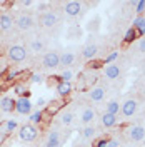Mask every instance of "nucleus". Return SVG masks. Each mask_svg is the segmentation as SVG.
I'll return each mask as SVG.
<instances>
[{
  "instance_id": "obj_1",
  "label": "nucleus",
  "mask_w": 145,
  "mask_h": 147,
  "mask_svg": "<svg viewBox=\"0 0 145 147\" xmlns=\"http://www.w3.org/2000/svg\"><path fill=\"white\" fill-rule=\"evenodd\" d=\"M37 136H38V129L34 125V124H27V125H22L20 127V132H18V137L23 142H32L35 140Z\"/></svg>"
},
{
  "instance_id": "obj_2",
  "label": "nucleus",
  "mask_w": 145,
  "mask_h": 147,
  "mask_svg": "<svg viewBox=\"0 0 145 147\" xmlns=\"http://www.w3.org/2000/svg\"><path fill=\"white\" fill-rule=\"evenodd\" d=\"M9 59L12 62H23L27 59V50L22 45H12L9 49Z\"/></svg>"
},
{
  "instance_id": "obj_3",
  "label": "nucleus",
  "mask_w": 145,
  "mask_h": 147,
  "mask_svg": "<svg viewBox=\"0 0 145 147\" xmlns=\"http://www.w3.org/2000/svg\"><path fill=\"white\" fill-rule=\"evenodd\" d=\"M32 107H34V104L28 100L27 97H18L17 100H15V110H17L18 114H22V115L32 114Z\"/></svg>"
},
{
  "instance_id": "obj_4",
  "label": "nucleus",
  "mask_w": 145,
  "mask_h": 147,
  "mask_svg": "<svg viewBox=\"0 0 145 147\" xmlns=\"http://www.w3.org/2000/svg\"><path fill=\"white\" fill-rule=\"evenodd\" d=\"M42 64L47 69H55V67L60 65V55L57 54V52H47L44 55V59H42Z\"/></svg>"
},
{
  "instance_id": "obj_5",
  "label": "nucleus",
  "mask_w": 145,
  "mask_h": 147,
  "mask_svg": "<svg viewBox=\"0 0 145 147\" xmlns=\"http://www.w3.org/2000/svg\"><path fill=\"white\" fill-rule=\"evenodd\" d=\"M64 12H65V15H68V17H77V15H80V12H82V3L77 2V0H70V2L65 3Z\"/></svg>"
},
{
  "instance_id": "obj_6",
  "label": "nucleus",
  "mask_w": 145,
  "mask_h": 147,
  "mask_svg": "<svg viewBox=\"0 0 145 147\" xmlns=\"http://www.w3.org/2000/svg\"><path fill=\"white\" fill-rule=\"evenodd\" d=\"M128 139L134 142H140L145 139V127L144 125H132L128 129Z\"/></svg>"
},
{
  "instance_id": "obj_7",
  "label": "nucleus",
  "mask_w": 145,
  "mask_h": 147,
  "mask_svg": "<svg viewBox=\"0 0 145 147\" xmlns=\"http://www.w3.org/2000/svg\"><path fill=\"white\" fill-rule=\"evenodd\" d=\"M137 107H138V104H137L135 99H127V100L122 104V109H120V112H122L125 117H132V115L137 112Z\"/></svg>"
},
{
  "instance_id": "obj_8",
  "label": "nucleus",
  "mask_w": 145,
  "mask_h": 147,
  "mask_svg": "<svg viewBox=\"0 0 145 147\" xmlns=\"http://www.w3.org/2000/svg\"><path fill=\"white\" fill-rule=\"evenodd\" d=\"M57 22H58V17H57V13H55V12L47 10L45 13L42 15V25H44V27H47V28L57 25Z\"/></svg>"
},
{
  "instance_id": "obj_9",
  "label": "nucleus",
  "mask_w": 145,
  "mask_h": 147,
  "mask_svg": "<svg viewBox=\"0 0 145 147\" xmlns=\"http://www.w3.org/2000/svg\"><path fill=\"white\" fill-rule=\"evenodd\" d=\"M15 25L20 30H30V28L34 27V18L30 17V15H20L15 20Z\"/></svg>"
},
{
  "instance_id": "obj_10",
  "label": "nucleus",
  "mask_w": 145,
  "mask_h": 147,
  "mask_svg": "<svg viewBox=\"0 0 145 147\" xmlns=\"http://www.w3.org/2000/svg\"><path fill=\"white\" fill-rule=\"evenodd\" d=\"M0 109H2V112H5V114H10L12 110H15V100L12 97H2Z\"/></svg>"
},
{
  "instance_id": "obj_11",
  "label": "nucleus",
  "mask_w": 145,
  "mask_h": 147,
  "mask_svg": "<svg viewBox=\"0 0 145 147\" xmlns=\"http://www.w3.org/2000/svg\"><path fill=\"white\" fill-rule=\"evenodd\" d=\"M105 77L110 79V80H115L120 77V67L117 64H110L105 67Z\"/></svg>"
},
{
  "instance_id": "obj_12",
  "label": "nucleus",
  "mask_w": 145,
  "mask_h": 147,
  "mask_svg": "<svg viewBox=\"0 0 145 147\" xmlns=\"http://www.w3.org/2000/svg\"><path fill=\"white\" fill-rule=\"evenodd\" d=\"M97 52H99L97 45L90 44V45L83 47V50H82V57H83L85 60H92V59H95V57H97Z\"/></svg>"
},
{
  "instance_id": "obj_13",
  "label": "nucleus",
  "mask_w": 145,
  "mask_h": 147,
  "mask_svg": "<svg viewBox=\"0 0 145 147\" xmlns=\"http://www.w3.org/2000/svg\"><path fill=\"white\" fill-rule=\"evenodd\" d=\"M89 97H90L93 102H100L105 97V89H103V87H93V89H90V92H89Z\"/></svg>"
},
{
  "instance_id": "obj_14",
  "label": "nucleus",
  "mask_w": 145,
  "mask_h": 147,
  "mask_svg": "<svg viewBox=\"0 0 145 147\" xmlns=\"http://www.w3.org/2000/svg\"><path fill=\"white\" fill-rule=\"evenodd\" d=\"M45 147H60V136H58L57 130H50V134L47 137Z\"/></svg>"
},
{
  "instance_id": "obj_15",
  "label": "nucleus",
  "mask_w": 145,
  "mask_h": 147,
  "mask_svg": "<svg viewBox=\"0 0 145 147\" xmlns=\"http://www.w3.org/2000/svg\"><path fill=\"white\" fill-rule=\"evenodd\" d=\"M57 92H58V95L60 97H67V95H70V92H72V85L70 82H60L57 84Z\"/></svg>"
},
{
  "instance_id": "obj_16",
  "label": "nucleus",
  "mask_w": 145,
  "mask_h": 147,
  "mask_svg": "<svg viewBox=\"0 0 145 147\" xmlns=\"http://www.w3.org/2000/svg\"><path fill=\"white\" fill-rule=\"evenodd\" d=\"M117 120H118L117 115H112V114H107V112H105V114L102 115V125L110 129V127H113V125L117 124Z\"/></svg>"
},
{
  "instance_id": "obj_17",
  "label": "nucleus",
  "mask_w": 145,
  "mask_h": 147,
  "mask_svg": "<svg viewBox=\"0 0 145 147\" xmlns=\"http://www.w3.org/2000/svg\"><path fill=\"white\" fill-rule=\"evenodd\" d=\"M82 122H83V124H87V125H89V124H92V122H93V119H95V110L92 109V107H87V109L83 110V112H82Z\"/></svg>"
},
{
  "instance_id": "obj_18",
  "label": "nucleus",
  "mask_w": 145,
  "mask_h": 147,
  "mask_svg": "<svg viewBox=\"0 0 145 147\" xmlns=\"http://www.w3.org/2000/svg\"><path fill=\"white\" fill-rule=\"evenodd\" d=\"M12 25H13V18L7 15V13H2L0 15V28L2 30H10Z\"/></svg>"
},
{
  "instance_id": "obj_19",
  "label": "nucleus",
  "mask_w": 145,
  "mask_h": 147,
  "mask_svg": "<svg viewBox=\"0 0 145 147\" xmlns=\"http://www.w3.org/2000/svg\"><path fill=\"white\" fill-rule=\"evenodd\" d=\"M120 109H122V104H118V100H110L109 104H107L105 112H107V114H112V115H118Z\"/></svg>"
},
{
  "instance_id": "obj_20",
  "label": "nucleus",
  "mask_w": 145,
  "mask_h": 147,
  "mask_svg": "<svg viewBox=\"0 0 145 147\" xmlns=\"http://www.w3.org/2000/svg\"><path fill=\"white\" fill-rule=\"evenodd\" d=\"M137 37H138V32H137L134 27H130L127 32H125V35H124V42H125V44H132Z\"/></svg>"
},
{
  "instance_id": "obj_21",
  "label": "nucleus",
  "mask_w": 145,
  "mask_h": 147,
  "mask_svg": "<svg viewBox=\"0 0 145 147\" xmlns=\"http://www.w3.org/2000/svg\"><path fill=\"white\" fill-rule=\"evenodd\" d=\"M73 60H75V55L70 52H64L60 55V65H72Z\"/></svg>"
},
{
  "instance_id": "obj_22",
  "label": "nucleus",
  "mask_w": 145,
  "mask_h": 147,
  "mask_svg": "<svg viewBox=\"0 0 145 147\" xmlns=\"http://www.w3.org/2000/svg\"><path fill=\"white\" fill-rule=\"evenodd\" d=\"M95 134H97V130H95V127H93V125H87V127L82 130V137L87 139V140L93 139V137H95Z\"/></svg>"
},
{
  "instance_id": "obj_23",
  "label": "nucleus",
  "mask_w": 145,
  "mask_h": 147,
  "mask_svg": "<svg viewBox=\"0 0 145 147\" xmlns=\"http://www.w3.org/2000/svg\"><path fill=\"white\" fill-rule=\"evenodd\" d=\"M42 120H44V112L42 110H35V112H32L30 114V122L35 125V124H42Z\"/></svg>"
},
{
  "instance_id": "obj_24",
  "label": "nucleus",
  "mask_w": 145,
  "mask_h": 147,
  "mask_svg": "<svg viewBox=\"0 0 145 147\" xmlns=\"http://www.w3.org/2000/svg\"><path fill=\"white\" fill-rule=\"evenodd\" d=\"M30 49H32V52L38 54V52H42V50H44V42H42V40H38V38H35V40H32Z\"/></svg>"
},
{
  "instance_id": "obj_25",
  "label": "nucleus",
  "mask_w": 145,
  "mask_h": 147,
  "mask_svg": "<svg viewBox=\"0 0 145 147\" xmlns=\"http://www.w3.org/2000/svg\"><path fill=\"white\" fill-rule=\"evenodd\" d=\"M3 132H5V134H10V132H13V130H15V129H17V120H7V122H5V124H3Z\"/></svg>"
},
{
  "instance_id": "obj_26",
  "label": "nucleus",
  "mask_w": 145,
  "mask_h": 147,
  "mask_svg": "<svg viewBox=\"0 0 145 147\" xmlns=\"http://www.w3.org/2000/svg\"><path fill=\"white\" fill-rule=\"evenodd\" d=\"M73 120V114L72 112H64L62 115H60V122L64 124V125H70Z\"/></svg>"
},
{
  "instance_id": "obj_27",
  "label": "nucleus",
  "mask_w": 145,
  "mask_h": 147,
  "mask_svg": "<svg viewBox=\"0 0 145 147\" xmlns=\"http://www.w3.org/2000/svg\"><path fill=\"white\" fill-rule=\"evenodd\" d=\"M142 25H145V17L144 15H137V17L134 18V22H132V27L135 28V30H138Z\"/></svg>"
},
{
  "instance_id": "obj_28",
  "label": "nucleus",
  "mask_w": 145,
  "mask_h": 147,
  "mask_svg": "<svg viewBox=\"0 0 145 147\" xmlns=\"http://www.w3.org/2000/svg\"><path fill=\"white\" fill-rule=\"evenodd\" d=\"M132 5L135 7V12L138 15H142L145 10V0H138V2H132Z\"/></svg>"
},
{
  "instance_id": "obj_29",
  "label": "nucleus",
  "mask_w": 145,
  "mask_h": 147,
  "mask_svg": "<svg viewBox=\"0 0 145 147\" xmlns=\"http://www.w3.org/2000/svg\"><path fill=\"white\" fill-rule=\"evenodd\" d=\"M117 59H118V52H112V54H109L107 57H105V59H103V64L110 65V64H113Z\"/></svg>"
},
{
  "instance_id": "obj_30",
  "label": "nucleus",
  "mask_w": 145,
  "mask_h": 147,
  "mask_svg": "<svg viewBox=\"0 0 145 147\" xmlns=\"http://www.w3.org/2000/svg\"><path fill=\"white\" fill-rule=\"evenodd\" d=\"M30 82L32 84H42L44 82V77H42L40 74H32V75H30Z\"/></svg>"
},
{
  "instance_id": "obj_31",
  "label": "nucleus",
  "mask_w": 145,
  "mask_h": 147,
  "mask_svg": "<svg viewBox=\"0 0 145 147\" xmlns=\"http://www.w3.org/2000/svg\"><path fill=\"white\" fill-rule=\"evenodd\" d=\"M60 77H62V82H70V79H72V72H70V70H64Z\"/></svg>"
},
{
  "instance_id": "obj_32",
  "label": "nucleus",
  "mask_w": 145,
  "mask_h": 147,
  "mask_svg": "<svg viewBox=\"0 0 145 147\" xmlns=\"http://www.w3.org/2000/svg\"><path fill=\"white\" fill-rule=\"evenodd\" d=\"M107 147H120L118 139H109V140H107Z\"/></svg>"
},
{
  "instance_id": "obj_33",
  "label": "nucleus",
  "mask_w": 145,
  "mask_h": 147,
  "mask_svg": "<svg viewBox=\"0 0 145 147\" xmlns=\"http://www.w3.org/2000/svg\"><path fill=\"white\" fill-rule=\"evenodd\" d=\"M138 50L140 52H145V37L140 38V42H138Z\"/></svg>"
},
{
  "instance_id": "obj_34",
  "label": "nucleus",
  "mask_w": 145,
  "mask_h": 147,
  "mask_svg": "<svg viewBox=\"0 0 145 147\" xmlns=\"http://www.w3.org/2000/svg\"><path fill=\"white\" fill-rule=\"evenodd\" d=\"M95 147H107V139H100L99 142L95 144Z\"/></svg>"
},
{
  "instance_id": "obj_35",
  "label": "nucleus",
  "mask_w": 145,
  "mask_h": 147,
  "mask_svg": "<svg viewBox=\"0 0 145 147\" xmlns=\"http://www.w3.org/2000/svg\"><path fill=\"white\" fill-rule=\"evenodd\" d=\"M20 5L22 7H30V5H34V2L32 0H25V2H20Z\"/></svg>"
},
{
  "instance_id": "obj_36",
  "label": "nucleus",
  "mask_w": 145,
  "mask_h": 147,
  "mask_svg": "<svg viewBox=\"0 0 145 147\" xmlns=\"http://www.w3.org/2000/svg\"><path fill=\"white\" fill-rule=\"evenodd\" d=\"M45 105V99H38L37 100V107H44Z\"/></svg>"
},
{
  "instance_id": "obj_37",
  "label": "nucleus",
  "mask_w": 145,
  "mask_h": 147,
  "mask_svg": "<svg viewBox=\"0 0 145 147\" xmlns=\"http://www.w3.org/2000/svg\"><path fill=\"white\" fill-rule=\"evenodd\" d=\"M17 75H18V72H17V70H15V72H10V74H9V79H15Z\"/></svg>"
},
{
  "instance_id": "obj_38",
  "label": "nucleus",
  "mask_w": 145,
  "mask_h": 147,
  "mask_svg": "<svg viewBox=\"0 0 145 147\" xmlns=\"http://www.w3.org/2000/svg\"><path fill=\"white\" fill-rule=\"evenodd\" d=\"M47 7V3H38V5H37V9H40V10H44Z\"/></svg>"
},
{
  "instance_id": "obj_39",
  "label": "nucleus",
  "mask_w": 145,
  "mask_h": 147,
  "mask_svg": "<svg viewBox=\"0 0 145 147\" xmlns=\"http://www.w3.org/2000/svg\"><path fill=\"white\" fill-rule=\"evenodd\" d=\"M144 140H145V139H144Z\"/></svg>"
}]
</instances>
